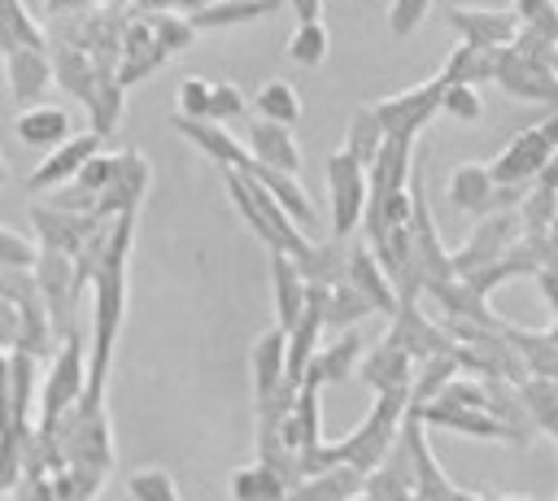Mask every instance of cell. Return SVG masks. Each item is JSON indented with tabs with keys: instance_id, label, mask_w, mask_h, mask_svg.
<instances>
[{
	"instance_id": "1",
	"label": "cell",
	"mask_w": 558,
	"mask_h": 501,
	"mask_svg": "<svg viewBox=\"0 0 558 501\" xmlns=\"http://www.w3.org/2000/svg\"><path fill=\"white\" fill-rule=\"evenodd\" d=\"M131 231H135V209L118 213L109 222V253L100 261V270L92 274V357H87V392L92 401H105V375H109V357L122 331V314H126V253H131Z\"/></svg>"
},
{
	"instance_id": "2",
	"label": "cell",
	"mask_w": 558,
	"mask_h": 501,
	"mask_svg": "<svg viewBox=\"0 0 558 501\" xmlns=\"http://www.w3.org/2000/svg\"><path fill=\"white\" fill-rule=\"evenodd\" d=\"M222 179H227V196H231L235 213L248 222V231H257V240H262L270 253H288V257L296 261L314 235H305V231L279 209V200H275L262 183H253L244 170H222Z\"/></svg>"
},
{
	"instance_id": "3",
	"label": "cell",
	"mask_w": 558,
	"mask_h": 501,
	"mask_svg": "<svg viewBox=\"0 0 558 501\" xmlns=\"http://www.w3.org/2000/svg\"><path fill=\"white\" fill-rule=\"evenodd\" d=\"M405 410H410V392H379L371 414L362 418V427L353 436H344L340 444H327L331 462H344V466L371 475L388 457V449H392V440L405 423Z\"/></svg>"
},
{
	"instance_id": "4",
	"label": "cell",
	"mask_w": 558,
	"mask_h": 501,
	"mask_svg": "<svg viewBox=\"0 0 558 501\" xmlns=\"http://www.w3.org/2000/svg\"><path fill=\"white\" fill-rule=\"evenodd\" d=\"M87 392V349H83V335L74 331L70 340L57 344V357H52V370L44 379V392H39V423L35 431H52L57 418L78 405Z\"/></svg>"
},
{
	"instance_id": "5",
	"label": "cell",
	"mask_w": 558,
	"mask_h": 501,
	"mask_svg": "<svg viewBox=\"0 0 558 501\" xmlns=\"http://www.w3.org/2000/svg\"><path fill=\"white\" fill-rule=\"evenodd\" d=\"M554 152H558V113L519 131L510 139V148L488 166V174L497 187H532L541 179V170L554 161Z\"/></svg>"
},
{
	"instance_id": "6",
	"label": "cell",
	"mask_w": 558,
	"mask_h": 501,
	"mask_svg": "<svg viewBox=\"0 0 558 501\" xmlns=\"http://www.w3.org/2000/svg\"><path fill=\"white\" fill-rule=\"evenodd\" d=\"M440 96H445V83L432 74L418 87H405L397 96H384L379 105H371V113L379 118V126H384L388 139H418V131L440 113Z\"/></svg>"
},
{
	"instance_id": "7",
	"label": "cell",
	"mask_w": 558,
	"mask_h": 501,
	"mask_svg": "<svg viewBox=\"0 0 558 501\" xmlns=\"http://www.w3.org/2000/svg\"><path fill=\"white\" fill-rule=\"evenodd\" d=\"M519 235H523V218H519V209H497V213H488V218L471 231V240H466L458 253H449L453 274H458V279H471V274L488 270L493 261H501V253H506Z\"/></svg>"
},
{
	"instance_id": "8",
	"label": "cell",
	"mask_w": 558,
	"mask_h": 501,
	"mask_svg": "<svg viewBox=\"0 0 558 501\" xmlns=\"http://www.w3.org/2000/svg\"><path fill=\"white\" fill-rule=\"evenodd\" d=\"M327 192H331V235L349 240V231H357V222L366 213V170L353 157L331 152L327 157Z\"/></svg>"
},
{
	"instance_id": "9",
	"label": "cell",
	"mask_w": 558,
	"mask_h": 501,
	"mask_svg": "<svg viewBox=\"0 0 558 501\" xmlns=\"http://www.w3.org/2000/svg\"><path fill=\"white\" fill-rule=\"evenodd\" d=\"M445 22L462 35V44L488 48V52L493 48H510L514 35L523 30V17L514 9H466V4H458V9L445 13Z\"/></svg>"
},
{
	"instance_id": "10",
	"label": "cell",
	"mask_w": 558,
	"mask_h": 501,
	"mask_svg": "<svg viewBox=\"0 0 558 501\" xmlns=\"http://www.w3.org/2000/svg\"><path fill=\"white\" fill-rule=\"evenodd\" d=\"M31 227L39 235V248H57V253L74 257L92 240V231L105 227V218L100 213H70V209H57V205L44 200V205L31 209Z\"/></svg>"
},
{
	"instance_id": "11",
	"label": "cell",
	"mask_w": 558,
	"mask_h": 501,
	"mask_svg": "<svg viewBox=\"0 0 558 501\" xmlns=\"http://www.w3.org/2000/svg\"><path fill=\"white\" fill-rule=\"evenodd\" d=\"M96 152H100V135H96V131H74L65 144H57V148L31 170V179H26L31 192H48V187L57 192V187L74 183V174H78Z\"/></svg>"
},
{
	"instance_id": "12",
	"label": "cell",
	"mask_w": 558,
	"mask_h": 501,
	"mask_svg": "<svg viewBox=\"0 0 558 501\" xmlns=\"http://www.w3.org/2000/svg\"><path fill=\"white\" fill-rule=\"evenodd\" d=\"M240 144L248 148L253 166L283 170V174H296V166H301V148H296L292 126H279V122H266V118H244V139Z\"/></svg>"
},
{
	"instance_id": "13",
	"label": "cell",
	"mask_w": 558,
	"mask_h": 501,
	"mask_svg": "<svg viewBox=\"0 0 558 501\" xmlns=\"http://www.w3.org/2000/svg\"><path fill=\"white\" fill-rule=\"evenodd\" d=\"M144 187H148V157H144L140 148H122V152H118V174H113V183L100 192L96 213L109 222V218H118V213L140 209Z\"/></svg>"
},
{
	"instance_id": "14",
	"label": "cell",
	"mask_w": 558,
	"mask_h": 501,
	"mask_svg": "<svg viewBox=\"0 0 558 501\" xmlns=\"http://www.w3.org/2000/svg\"><path fill=\"white\" fill-rule=\"evenodd\" d=\"M357 375L375 388V396L379 392H410V383H414V357L392 335H384L371 353H362Z\"/></svg>"
},
{
	"instance_id": "15",
	"label": "cell",
	"mask_w": 558,
	"mask_h": 501,
	"mask_svg": "<svg viewBox=\"0 0 558 501\" xmlns=\"http://www.w3.org/2000/svg\"><path fill=\"white\" fill-rule=\"evenodd\" d=\"M174 131L187 139V144H196L209 161H218L222 170H244L253 157H248V148L227 131V126H218V122H205V118H179L174 113Z\"/></svg>"
},
{
	"instance_id": "16",
	"label": "cell",
	"mask_w": 558,
	"mask_h": 501,
	"mask_svg": "<svg viewBox=\"0 0 558 501\" xmlns=\"http://www.w3.org/2000/svg\"><path fill=\"white\" fill-rule=\"evenodd\" d=\"M166 61V52L157 48V39H153V30H148V22L144 17H131L126 22V30H122V48H118V87L126 91L135 78H148L157 65Z\"/></svg>"
},
{
	"instance_id": "17",
	"label": "cell",
	"mask_w": 558,
	"mask_h": 501,
	"mask_svg": "<svg viewBox=\"0 0 558 501\" xmlns=\"http://www.w3.org/2000/svg\"><path fill=\"white\" fill-rule=\"evenodd\" d=\"M344 283L349 288H357L366 301H371V309H379V314H397V288H392V279L384 274V266L375 261V253L366 248V244H349V270H344Z\"/></svg>"
},
{
	"instance_id": "18",
	"label": "cell",
	"mask_w": 558,
	"mask_h": 501,
	"mask_svg": "<svg viewBox=\"0 0 558 501\" xmlns=\"http://www.w3.org/2000/svg\"><path fill=\"white\" fill-rule=\"evenodd\" d=\"M283 362H288V335L279 327L262 331L248 349V366H253V392H257V405H266L288 379H283Z\"/></svg>"
},
{
	"instance_id": "19",
	"label": "cell",
	"mask_w": 558,
	"mask_h": 501,
	"mask_svg": "<svg viewBox=\"0 0 558 501\" xmlns=\"http://www.w3.org/2000/svg\"><path fill=\"white\" fill-rule=\"evenodd\" d=\"M296 270L310 288H336L344 283V270H349V240H310L305 253L296 257Z\"/></svg>"
},
{
	"instance_id": "20",
	"label": "cell",
	"mask_w": 558,
	"mask_h": 501,
	"mask_svg": "<svg viewBox=\"0 0 558 501\" xmlns=\"http://www.w3.org/2000/svg\"><path fill=\"white\" fill-rule=\"evenodd\" d=\"M4 78H9V91L13 100L22 105H39L48 78H52V61L44 48H22V52H9L4 57Z\"/></svg>"
},
{
	"instance_id": "21",
	"label": "cell",
	"mask_w": 558,
	"mask_h": 501,
	"mask_svg": "<svg viewBox=\"0 0 558 501\" xmlns=\"http://www.w3.org/2000/svg\"><path fill=\"white\" fill-rule=\"evenodd\" d=\"M270 292H275V318H279L275 327L288 331L301 318L305 292H310V283L301 279V270H296V261L288 253H270Z\"/></svg>"
},
{
	"instance_id": "22",
	"label": "cell",
	"mask_w": 558,
	"mask_h": 501,
	"mask_svg": "<svg viewBox=\"0 0 558 501\" xmlns=\"http://www.w3.org/2000/svg\"><path fill=\"white\" fill-rule=\"evenodd\" d=\"M244 174L253 179V183H262L275 200H279V209L296 222V227H310L318 213H314V200H310V192L301 187V179L296 174H283V170H266V166H244Z\"/></svg>"
},
{
	"instance_id": "23",
	"label": "cell",
	"mask_w": 558,
	"mask_h": 501,
	"mask_svg": "<svg viewBox=\"0 0 558 501\" xmlns=\"http://www.w3.org/2000/svg\"><path fill=\"white\" fill-rule=\"evenodd\" d=\"M362 488H366V475L344 466V462H336V466L301 479L288 492V501H353V497H362Z\"/></svg>"
},
{
	"instance_id": "24",
	"label": "cell",
	"mask_w": 558,
	"mask_h": 501,
	"mask_svg": "<svg viewBox=\"0 0 558 501\" xmlns=\"http://www.w3.org/2000/svg\"><path fill=\"white\" fill-rule=\"evenodd\" d=\"M357 362H362V335L344 331V335H336L327 349L314 353V362L305 366V379H301V383H314V388L340 383V379H349V370H357Z\"/></svg>"
},
{
	"instance_id": "25",
	"label": "cell",
	"mask_w": 558,
	"mask_h": 501,
	"mask_svg": "<svg viewBox=\"0 0 558 501\" xmlns=\"http://www.w3.org/2000/svg\"><path fill=\"white\" fill-rule=\"evenodd\" d=\"M13 126H17V139L31 144V148H57L74 135L65 109H57V105H26Z\"/></svg>"
},
{
	"instance_id": "26",
	"label": "cell",
	"mask_w": 558,
	"mask_h": 501,
	"mask_svg": "<svg viewBox=\"0 0 558 501\" xmlns=\"http://www.w3.org/2000/svg\"><path fill=\"white\" fill-rule=\"evenodd\" d=\"M493 192H497V183H493L488 166H480V161L453 166V174H449V200H453L458 209L493 213Z\"/></svg>"
},
{
	"instance_id": "27",
	"label": "cell",
	"mask_w": 558,
	"mask_h": 501,
	"mask_svg": "<svg viewBox=\"0 0 558 501\" xmlns=\"http://www.w3.org/2000/svg\"><path fill=\"white\" fill-rule=\"evenodd\" d=\"M279 0H209L196 13H187V22L201 30H222V26H240V22H257L266 13H275Z\"/></svg>"
},
{
	"instance_id": "28",
	"label": "cell",
	"mask_w": 558,
	"mask_h": 501,
	"mask_svg": "<svg viewBox=\"0 0 558 501\" xmlns=\"http://www.w3.org/2000/svg\"><path fill=\"white\" fill-rule=\"evenodd\" d=\"M497 74V48L488 52V48H471V44H458L453 52H449V61L440 65V83H466V87H480V83H488Z\"/></svg>"
},
{
	"instance_id": "29",
	"label": "cell",
	"mask_w": 558,
	"mask_h": 501,
	"mask_svg": "<svg viewBox=\"0 0 558 501\" xmlns=\"http://www.w3.org/2000/svg\"><path fill=\"white\" fill-rule=\"evenodd\" d=\"M4 366H9L13 418H17V427H35V423H31V405H35V366H39V357L26 353V349H9V353H4Z\"/></svg>"
},
{
	"instance_id": "30",
	"label": "cell",
	"mask_w": 558,
	"mask_h": 501,
	"mask_svg": "<svg viewBox=\"0 0 558 501\" xmlns=\"http://www.w3.org/2000/svg\"><path fill=\"white\" fill-rule=\"evenodd\" d=\"M384 126H379V118L371 113V105H362V109H353V118H349V126H344V157H353L362 170H371V161L379 157V148H384Z\"/></svg>"
},
{
	"instance_id": "31",
	"label": "cell",
	"mask_w": 558,
	"mask_h": 501,
	"mask_svg": "<svg viewBox=\"0 0 558 501\" xmlns=\"http://www.w3.org/2000/svg\"><path fill=\"white\" fill-rule=\"evenodd\" d=\"M366 314H375V309H371V301H366L357 288H349V283L327 288V305H323V331L344 335V331H349V327H357Z\"/></svg>"
},
{
	"instance_id": "32",
	"label": "cell",
	"mask_w": 558,
	"mask_h": 501,
	"mask_svg": "<svg viewBox=\"0 0 558 501\" xmlns=\"http://www.w3.org/2000/svg\"><path fill=\"white\" fill-rule=\"evenodd\" d=\"M22 48H44V30L22 9V0H0V52L9 57Z\"/></svg>"
},
{
	"instance_id": "33",
	"label": "cell",
	"mask_w": 558,
	"mask_h": 501,
	"mask_svg": "<svg viewBox=\"0 0 558 501\" xmlns=\"http://www.w3.org/2000/svg\"><path fill=\"white\" fill-rule=\"evenodd\" d=\"M253 109H257V118L279 122V126H292L301 118V100H296V87L288 78H266L253 96Z\"/></svg>"
},
{
	"instance_id": "34",
	"label": "cell",
	"mask_w": 558,
	"mask_h": 501,
	"mask_svg": "<svg viewBox=\"0 0 558 501\" xmlns=\"http://www.w3.org/2000/svg\"><path fill=\"white\" fill-rule=\"evenodd\" d=\"M231 497H235V501H283L288 488L279 484V475H275L270 466L253 462V466L231 471Z\"/></svg>"
},
{
	"instance_id": "35",
	"label": "cell",
	"mask_w": 558,
	"mask_h": 501,
	"mask_svg": "<svg viewBox=\"0 0 558 501\" xmlns=\"http://www.w3.org/2000/svg\"><path fill=\"white\" fill-rule=\"evenodd\" d=\"M144 22H148V30H153V39H157V48H161L166 57H170V52H183V48L196 39V26L187 22V13L157 9V13H148Z\"/></svg>"
},
{
	"instance_id": "36",
	"label": "cell",
	"mask_w": 558,
	"mask_h": 501,
	"mask_svg": "<svg viewBox=\"0 0 558 501\" xmlns=\"http://www.w3.org/2000/svg\"><path fill=\"white\" fill-rule=\"evenodd\" d=\"M327 48H331V35H327L323 22H296V30L288 35V57H292L296 65H310V70L323 65Z\"/></svg>"
},
{
	"instance_id": "37",
	"label": "cell",
	"mask_w": 558,
	"mask_h": 501,
	"mask_svg": "<svg viewBox=\"0 0 558 501\" xmlns=\"http://www.w3.org/2000/svg\"><path fill=\"white\" fill-rule=\"evenodd\" d=\"M244 109H248V100H244V87H235V83H214V91H209V113H205V122H235V118H244Z\"/></svg>"
},
{
	"instance_id": "38",
	"label": "cell",
	"mask_w": 558,
	"mask_h": 501,
	"mask_svg": "<svg viewBox=\"0 0 558 501\" xmlns=\"http://www.w3.org/2000/svg\"><path fill=\"white\" fill-rule=\"evenodd\" d=\"M440 109H445L449 118H458V122H480L484 100H480V91H475V87H466V83H445Z\"/></svg>"
},
{
	"instance_id": "39",
	"label": "cell",
	"mask_w": 558,
	"mask_h": 501,
	"mask_svg": "<svg viewBox=\"0 0 558 501\" xmlns=\"http://www.w3.org/2000/svg\"><path fill=\"white\" fill-rule=\"evenodd\" d=\"M126 492L135 501H179V488H174V479L166 471H135Z\"/></svg>"
},
{
	"instance_id": "40",
	"label": "cell",
	"mask_w": 558,
	"mask_h": 501,
	"mask_svg": "<svg viewBox=\"0 0 558 501\" xmlns=\"http://www.w3.org/2000/svg\"><path fill=\"white\" fill-rule=\"evenodd\" d=\"M35 257H39V248L26 235H17L0 222V270H31Z\"/></svg>"
},
{
	"instance_id": "41",
	"label": "cell",
	"mask_w": 558,
	"mask_h": 501,
	"mask_svg": "<svg viewBox=\"0 0 558 501\" xmlns=\"http://www.w3.org/2000/svg\"><path fill=\"white\" fill-rule=\"evenodd\" d=\"M113 174H118V152H96V157H92V161H87V166L74 174V183L100 200V192L113 183Z\"/></svg>"
},
{
	"instance_id": "42",
	"label": "cell",
	"mask_w": 558,
	"mask_h": 501,
	"mask_svg": "<svg viewBox=\"0 0 558 501\" xmlns=\"http://www.w3.org/2000/svg\"><path fill=\"white\" fill-rule=\"evenodd\" d=\"M514 13L523 17V26L545 30L554 39V48H558V4L554 0H514Z\"/></svg>"
},
{
	"instance_id": "43",
	"label": "cell",
	"mask_w": 558,
	"mask_h": 501,
	"mask_svg": "<svg viewBox=\"0 0 558 501\" xmlns=\"http://www.w3.org/2000/svg\"><path fill=\"white\" fill-rule=\"evenodd\" d=\"M432 0H388V30L392 35H410L418 30V22L427 17Z\"/></svg>"
},
{
	"instance_id": "44",
	"label": "cell",
	"mask_w": 558,
	"mask_h": 501,
	"mask_svg": "<svg viewBox=\"0 0 558 501\" xmlns=\"http://www.w3.org/2000/svg\"><path fill=\"white\" fill-rule=\"evenodd\" d=\"M209 91H214V83L183 78L179 83V118H205L209 113Z\"/></svg>"
},
{
	"instance_id": "45",
	"label": "cell",
	"mask_w": 558,
	"mask_h": 501,
	"mask_svg": "<svg viewBox=\"0 0 558 501\" xmlns=\"http://www.w3.org/2000/svg\"><path fill=\"white\" fill-rule=\"evenodd\" d=\"M13 488H17V497H13V501H57V497H52V479H48V475H22Z\"/></svg>"
},
{
	"instance_id": "46",
	"label": "cell",
	"mask_w": 558,
	"mask_h": 501,
	"mask_svg": "<svg viewBox=\"0 0 558 501\" xmlns=\"http://www.w3.org/2000/svg\"><path fill=\"white\" fill-rule=\"evenodd\" d=\"M96 4H100V0H48L52 13H65V9H70V13H83V9H96Z\"/></svg>"
},
{
	"instance_id": "47",
	"label": "cell",
	"mask_w": 558,
	"mask_h": 501,
	"mask_svg": "<svg viewBox=\"0 0 558 501\" xmlns=\"http://www.w3.org/2000/svg\"><path fill=\"white\" fill-rule=\"evenodd\" d=\"M4 179H9V170H4V157H0V183H4Z\"/></svg>"
}]
</instances>
